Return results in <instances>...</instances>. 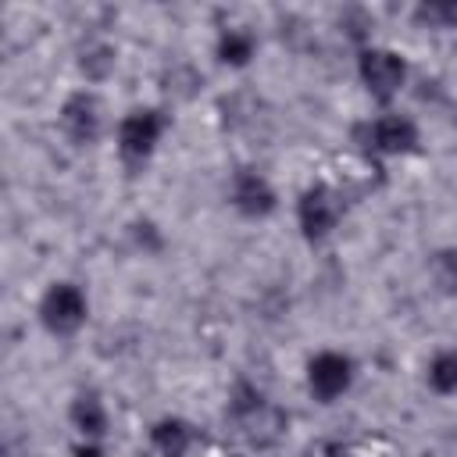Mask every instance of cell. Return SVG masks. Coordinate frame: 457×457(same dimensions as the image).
I'll use <instances>...</instances> for the list:
<instances>
[{
	"mask_svg": "<svg viewBox=\"0 0 457 457\" xmlns=\"http://www.w3.org/2000/svg\"><path fill=\"white\" fill-rule=\"evenodd\" d=\"M150 439H154V446L161 450V457H182V453L193 446L196 436H193V428H189L186 421L168 418V421H157V425H154Z\"/></svg>",
	"mask_w": 457,
	"mask_h": 457,
	"instance_id": "obj_9",
	"label": "cell"
},
{
	"mask_svg": "<svg viewBox=\"0 0 457 457\" xmlns=\"http://www.w3.org/2000/svg\"><path fill=\"white\" fill-rule=\"evenodd\" d=\"M425 21H436V25H457V0H436V4H425L418 11Z\"/></svg>",
	"mask_w": 457,
	"mask_h": 457,
	"instance_id": "obj_14",
	"label": "cell"
},
{
	"mask_svg": "<svg viewBox=\"0 0 457 457\" xmlns=\"http://www.w3.org/2000/svg\"><path fill=\"white\" fill-rule=\"evenodd\" d=\"M350 378H353V364H350V357H343V353H318V357L311 361V368H307V386H311V393H314L321 403H328V400H336L339 393H346Z\"/></svg>",
	"mask_w": 457,
	"mask_h": 457,
	"instance_id": "obj_5",
	"label": "cell"
},
{
	"mask_svg": "<svg viewBox=\"0 0 457 457\" xmlns=\"http://www.w3.org/2000/svg\"><path fill=\"white\" fill-rule=\"evenodd\" d=\"M432 275H436V282L443 286V289H457V253H439L436 261H432Z\"/></svg>",
	"mask_w": 457,
	"mask_h": 457,
	"instance_id": "obj_13",
	"label": "cell"
},
{
	"mask_svg": "<svg viewBox=\"0 0 457 457\" xmlns=\"http://www.w3.org/2000/svg\"><path fill=\"white\" fill-rule=\"evenodd\" d=\"M75 453H79V457H100V450H86V446H79Z\"/></svg>",
	"mask_w": 457,
	"mask_h": 457,
	"instance_id": "obj_15",
	"label": "cell"
},
{
	"mask_svg": "<svg viewBox=\"0 0 457 457\" xmlns=\"http://www.w3.org/2000/svg\"><path fill=\"white\" fill-rule=\"evenodd\" d=\"M339 214H343V200H339V193L328 189V186H311V189L300 196V228H303L307 239L328 236V232L336 228Z\"/></svg>",
	"mask_w": 457,
	"mask_h": 457,
	"instance_id": "obj_4",
	"label": "cell"
},
{
	"mask_svg": "<svg viewBox=\"0 0 457 457\" xmlns=\"http://www.w3.org/2000/svg\"><path fill=\"white\" fill-rule=\"evenodd\" d=\"M61 125L75 143H93L100 132V104L93 93H75L61 107Z\"/></svg>",
	"mask_w": 457,
	"mask_h": 457,
	"instance_id": "obj_7",
	"label": "cell"
},
{
	"mask_svg": "<svg viewBox=\"0 0 457 457\" xmlns=\"http://www.w3.org/2000/svg\"><path fill=\"white\" fill-rule=\"evenodd\" d=\"M161 129H164V118L157 111H132L121 121V129H118V150H121V157L129 164H143L154 154V146L161 139Z\"/></svg>",
	"mask_w": 457,
	"mask_h": 457,
	"instance_id": "obj_3",
	"label": "cell"
},
{
	"mask_svg": "<svg viewBox=\"0 0 457 457\" xmlns=\"http://www.w3.org/2000/svg\"><path fill=\"white\" fill-rule=\"evenodd\" d=\"M361 132H364V143H368L375 154H407V150H414V143H418L414 121H411V118H400V114L375 118V121H368Z\"/></svg>",
	"mask_w": 457,
	"mask_h": 457,
	"instance_id": "obj_6",
	"label": "cell"
},
{
	"mask_svg": "<svg viewBox=\"0 0 457 457\" xmlns=\"http://www.w3.org/2000/svg\"><path fill=\"white\" fill-rule=\"evenodd\" d=\"M232 204H236L243 214L261 218V214H268V211L275 207V193H271V186H268L264 175H257V171H239L236 182H232Z\"/></svg>",
	"mask_w": 457,
	"mask_h": 457,
	"instance_id": "obj_8",
	"label": "cell"
},
{
	"mask_svg": "<svg viewBox=\"0 0 457 457\" xmlns=\"http://www.w3.org/2000/svg\"><path fill=\"white\" fill-rule=\"evenodd\" d=\"M39 314H43V325L57 336H68L75 332L82 321H86V296L79 286L71 282H57L46 289L43 303H39Z\"/></svg>",
	"mask_w": 457,
	"mask_h": 457,
	"instance_id": "obj_1",
	"label": "cell"
},
{
	"mask_svg": "<svg viewBox=\"0 0 457 457\" xmlns=\"http://www.w3.org/2000/svg\"><path fill=\"white\" fill-rule=\"evenodd\" d=\"M361 79H364V86H368L371 96L389 100V96L403 86V79H407V64H403L400 54L382 50V46H371V50L361 54Z\"/></svg>",
	"mask_w": 457,
	"mask_h": 457,
	"instance_id": "obj_2",
	"label": "cell"
},
{
	"mask_svg": "<svg viewBox=\"0 0 457 457\" xmlns=\"http://www.w3.org/2000/svg\"><path fill=\"white\" fill-rule=\"evenodd\" d=\"M71 421H75V428H79L86 439H100V436H104V428H107L104 403H100L93 393L75 396V403H71Z\"/></svg>",
	"mask_w": 457,
	"mask_h": 457,
	"instance_id": "obj_10",
	"label": "cell"
},
{
	"mask_svg": "<svg viewBox=\"0 0 457 457\" xmlns=\"http://www.w3.org/2000/svg\"><path fill=\"white\" fill-rule=\"evenodd\" d=\"M428 382L436 393H457V353H439L428 364Z\"/></svg>",
	"mask_w": 457,
	"mask_h": 457,
	"instance_id": "obj_12",
	"label": "cell"
},
{
	"mask_svg": "<svg viewBox=\"0 0 457 457\" xmlns=\"http://www.w3.org/2000/svg\"><path fill=\"white\" fill-rule=\"evenodd\" d=\"M218 57L225 64H246L253 57V36L250 32H239V29H228L221 32L218 39Z\"/></svg>",
	"mask_w": 457,
	"mask_h": 457,
	"instance_id": "obj_11",
	"label": "cell"
}]
</instances>
